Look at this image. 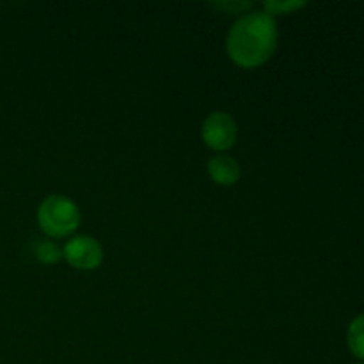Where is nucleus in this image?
<instances>
[{
	"label": "nucleus",
	"instance_id": "obj_6",
	"mask_svg": "<svg viewBox=\"0 0 364 364\" xmlns=\"http://www.w3.org/2000/svg\"><path fill=\"white\" fill-rule=\"evenodd\" d=\"M347 345L355 358L364 359V313L352 320L347 333Z\"/></svg>",
	"mask_w": 364,
	"mask_h": 364
},
{
	"label": "nucleus",
	"instance_id": "obj_1",
	"mask_svg": "<svg viewBox=\"0 0 364 364\" xmlns=\"http://www.w3.org/2000/svg\"><path fill=\"white\" fill-rule=\"evenodd\" d=\"M279 41L276 18L265 11L244 14L231 25L226 38V52L237 66L252 70L274 55Z\"/></svg>",
	"mask_w": 364,
	"mask_h": 364
},
{
	"label": "nucleus",
	"instance_id": "obj_4",
	"mask_svg": "<svg viewBox=\"0 0 364 364\" xmlns=\"http://www.w3.org/2000/svg\"><path fill=\"white\" fill-rule=\"evenodd\" d=\"M63 259L77 270H95L103 263V247L89 235H77L64 244Z\"/></svg>",
	"mask_w": 364,
	"mask_h": 364
},
{
	"label": "nucleus",
	"instance_id": "obj_8",
	"mask_svg": "<svg viewBox=\"0 0 364 364\" xmlns=\"http://www.w3.org/2000/svg\"><path fill=\"white\" fill-rule=\"evenodd\" d=\"M306 2H297V0H290V2H277V0H272V2H263V11L270 16H283V14H290L299 11L301 7H304Z\"/></svg>",
	"mask_w": 364,
	"mask_h": 364
},
{
	"label": "nucleus",
	"instance_id": "obj_9",
	"mask_svg": "<svg viewBox=\"0 0 364 364\" xmlns=\"http://www.w3.org/2000/svg\"><path fill=\"white\" fill-rule=\"evenodd\" d=\"M213 6L220 7V9L224 11H238V13H240V11L249 9L252 4L251 2H215Z\"/></svg>",
	"mask_w": 364,
	"mask_h": 364
},
{
	"label": "nucleus",
	"instance_id": "obj_3",
	"mask_svg": "<svg viewBox=\"0 0 364 364\" xmlns=\"http://www.w3.org/2000/svg\"><path fill=\"white\" fill-rule=\"evenodd\" d=\"M201 137L206 148L213 151H228L238 139V124L233 117L223 110L210 112L201 127Z\"/></svg>",
	"mask_w": 364,
	"mask_h": 364
},
{
	"label": "nucleus",
	"instance_id": "obj_7",
	"mask_svg": "<svg viewBox=\"0 0 364 364\" xmlns=\"http://www.w3.org/2000/svg\"><path fill=\"white\" fill-rule=\"evenodd\" d=\"M34 256L45 265H55L63 259V249L53 240H39L34 247Z\"/></svg>",
	"mask_w": 364,
	"mask_h": 364
},
{
	"label": "nucleus",
	"instance_id": "obj_5",
	"mask_svg": "<svg viewBox=\"0 0 364 364\" xmlns=\"http://www.w3.org/2000/svg\"><path fill=\"white\" fill-rule=\"evenodd\" d=\"M206 169H208L210 178L215 181L217 185H223V187H231V185L237 183L242 176L240 164L233 159V156L228 155H215L208 160L206 164Z\"/></svg>",
	"mask_w": 364,
	"mask_h": 364
},
{
	"label": "nucleus",
	"instance_id": "obj_2",
	"mask_svg": "<svg viewBox=\"0 0 364 364\" xmlns=\"http://www.w3.org/2000/svg\"><path fill=\"white\" fill-rule=\"evenodd\" d=\"M80 208L68 196L52 194L38 206V224L50 238L71 237L80 226Z\"/></svg>",
	"mask_w": 364,
	"mask_h": 364
}]
</instances>
